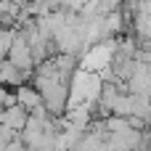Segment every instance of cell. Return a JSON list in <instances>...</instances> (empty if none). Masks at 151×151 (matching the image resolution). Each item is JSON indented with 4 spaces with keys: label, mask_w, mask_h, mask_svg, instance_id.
I'll list each match as a JSON object with an SVG mask.
<instances>
[{
    "label": "cell",
    "mask_w": 151,
    "mask_h": 151,
    "mask_svg": "<svg viewBox=\"0 0 151 151\" xmlns=\"http://www.w3.org/2000/svg\"><path fill=\"white\" fill-rule=\"evenodd\" d=\"M29 74L27 72H19L13 64H8V61H3L0 64V88H5V85H13V88H19V85H24V80H27Z\"/></svg>",
    "instance_id": "cell-5"
},
{
    "label": "cell",
    "mask_w": 151,
    "mask_h": 151,
    "mask_svg": "<svg viewBox=\"0 0 151 151\" xmlns=\"http://www.w3.org/2000/svg\"><path fill=\"white\" fill-rule=\"evenodd\" d=\"M24 122H27V111L19 106V104H11L0 111V125L8 127L11 133H21L24 130Z\"/></svg>",
    "instance_id": "cell-3"
},
{
    "label": "cell",
    "mask_w": 151,
    "mask_h": 151,
    "mask_svg": "<svg viewBox=\"0 0 151 151\" xmlns=\"http://www.w3.org/2000/svg\"><path fill=\"white\" fill-rule=\"evenodd\" d=\"M8 64H13L19 72H27V74H32V69H35L32 50H29V45H27V40H24V35H21V32H16V37H13V42H11Z\"/></svg>",
    "instance_id": "cell-2"
},
{
    "label": "cell",
    "mask_w": 151,
    "mask_h": 151,
    "mask_svg": "<svg viewBox=\"0 0 151 151\" xmlns=\"http://www.w3.org/2000/svg\"><path fill=\"white\" fill-rule=\"evenodd\" d=\"M13 101L29 114V111H35L37 106H42V101H40V93L32 88V85H19L16 88V93H13Z\"/></svg>",
    "instance_id": "cell-4"
},
{
    "label": "cell",
    "mask_w": 151,
    "mask_h": 151,
    "mask_svg": "<svg viewBox=\"0 0 151 151\" xmlns=\"http://www.w3.org/2000/svg\"><path fill=\"white\" fill-rule=\"evenodd\" d=\"M117 45H119V40H114V37H106V40H101V42H96V45H88V48L82 50V56H80V66H77V69L90 72V74L106 72V69L111 66V58H114V53H117Z\"/></svg>",
    "instance_id": "cell-1"
},
{
    "label": "cell",
    "mask_w": 151,
    "mask_h": 151,
    "mask_svg": "<svg viewBox=\"0 0 151 151\" xmlns=\"http://www.w3.org/2000/svg\"><path fill=\"white\" fill-rule=\"evenodd\" d=\"M3 151H24V146H21V141H19V138H13L11 143H5V146H3Z\"/></svg>",
    "instance_id": "cell-6"
}]
</instances>
